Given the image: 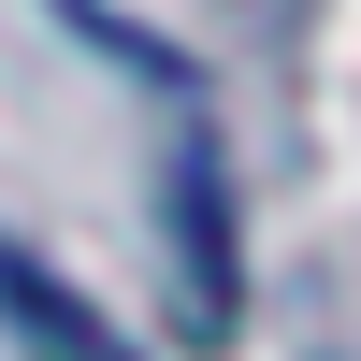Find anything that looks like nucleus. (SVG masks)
Masks as SVG:
<instances>
[{
    "mask_svg": "<svg viewBox=\"0 0 361 361\" xmlns=\"http://www.w3.org/2000/svg\"><path fill=\"white\" fill-rule=\"evenodd\" d=\"M0 318H15V333H29V347H44V361H130V347H116V333H102V318H87V304H73V289H58V275H44V260H29V246H15V231H0Z\"/></svg>",
    "mask_w": 361,
    "mask_h": 361,
    "instance_id": "obj_2",
    "label": "nucleus"
},
{
    "mask_svg": "<svg viewBox=\"0 0 361 361\" xmlns=\"http://www.w3.org/2000/svg\"><path fill=\"white\" fill-rule=\"evenodd\" d=\"M173 275H188V333H231V202H217V145H173Z\"/></svg>",
    "mask_w": 361,
    "mask_h": 361,
    "instance_id": "obj_1",
    "label": "nucleus"
}]
</instances>
